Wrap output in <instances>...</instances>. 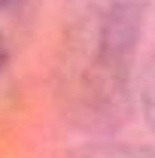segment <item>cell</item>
<instances>
[{
	"label": "cell",
	"mask_w": 155,
	"mask_h": 158,
	"mask_svg": "<svg viewBox=\"0 0 155 158\" xmlns=\"http://www.w3.org/2000/svg\"><path fill=\"white\" fill-rule=\"evenodd\" d=\"M140 106H143V116L149 118V125L155 128V55L146 61L143 76H140Z\"/></svg>",
	"instance_id": "2"
},
{
	"label": "cell",
	"mask_w": 155,
	"mask_h": 158,
	"mask_svg": "<svg viewBox=\"0 0 155 158\" xmlns=\"http://www.w3.org/2000/svg\"><path fill=\"white\" fill-rule=\"evenodd\" d=\"M27 0H0V12H12V9H19V6H24Z\"/></svg>",
	"instance_id": "4"
},
{
	"label": "cell",
	"mask_w": 155,
	"mask_h": 158,
	"mask_svg": "<svg viewBox=\"0 0 155 158\" xmlns=\"http://www.w3.org/2000/svg\"><path fill=\"white\" fill-rule=\"evenodd\" d=\"M64 6L58 100L79 125H116L128 113L146 0H64Z\"/></svg>",
	"instance_id": "1"
},
{
	"label": "cell",
	"mask_w": 155,
	"mask_h": 158,
	"mask_svg": "<svg viewBox=\"0 0 155 158\" xmlns=\"http://www.w3.org/2000/svg\"><path fill=\"white\" fill-rule=\"evenodd\" d=\"M79 158H155V152L137 149V146H94V149H85Z\"/></svg>",
	"instance_id": "3"
},
{
	"label": "cell",
	"mask_w": 155,
	"mask_h": 158,
	"mask_svg": "<svg viewBox=\"0 0 155 158\" xmlns=\"http://www.w3.org/2000/svg\"><path fill=\"white\" fill-rule=\"evenodd\" d=\"M3 67H6V46L0 43V73H3Z\"/></svg>",
	"instance_id": "5"
}]
</instances>
